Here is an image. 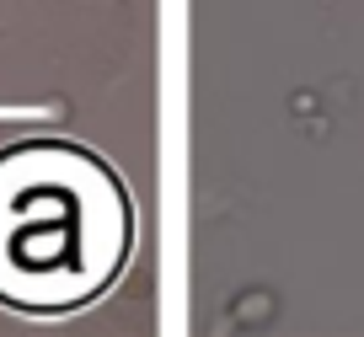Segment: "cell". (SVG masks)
I'll list each match as a JSON object with an SVG mask.
<instances>
[{"instance_id":"1","label":"cell","mask_w":364,"mask_h":337,"mask_svg":"<svg viewBox=\"0 0 364 337\" xmlns=\"http://www.w3.org/2000/svg\"><path fill=\"white\" fill-rule=\"evenodd\" d=\"M129 252V198L107 166L65 145L0 156V300L75 311L102 294Z\"/></svg>"},{"instance_id":"2","label":"cell","mask_w":364,"mask_h":337,"mask_svg":"<svg viewBox=\"0 0 364 337\" xmlns=\"http://www.w3.org/2000/svg\"><path fill=\"white\" fill-rule=\"evenodd\" d=\"M262 311H273V294H247L241 300V321H257Z\"/></svg>"}]
</instances>
